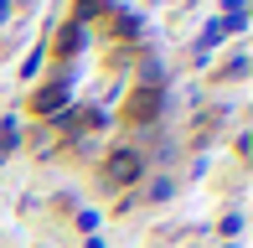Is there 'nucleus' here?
Segmentation results:
<instances>
[{"label":"nucleus","mask_w":253,"mask_h":248,"mask_svg":"<svg viewBox=\"0 0 253 248\" xmlns=\"http://www.w3.org/2000/svg\"><path fill=\"white\" fill-rule=\"evenodd\" d=\"M140 171H145V155L129 150V145H119V150L103 161V181H109V186H134V181H140Z\"/></svg>","instance_id":"1"},{"label":"nucleus","mask_w":253,"mask_h":248,"mask_svg":"<svg viewBox=\"0 0 253 248\" xmlns=\"http://www.w3.org/2000/svg\"><path fill=\"white\" fill-rule=\"evenodd\" d=\"M67 104H73V78H57V83L37 88V98H31V109H37L42 119H62Z\"/></svg>","instance_id":"2"},{"label":"nucleus","mask_w":253,"mask_h":248,"mask_svg":"<svg viewBox=\"0 0 253 248\" xmlns=\"http://www.w3.org/2000/svg\"><path fill=\"white\" fill-rule=\"evenodd\" d=\"M160 104H166V93L160 88H134L129 104H124V114H129V124H150L160 114Z\"/></svg>","instance_id":"3"},{"label":"nucleus","mask_w":253,"mask_h":248,"mask_svg":"<svg viewBox=\"0 0 253 248\" xmlns=\"http://www.w3.org/2000/svg\"><path fill=\"white\" fill-rule=\"evenodd\" d=\"M78 52H83V26H62V37H57V57H78Z\"/></svg>","instance_id":"4"},{"label":"nucleus","mask_w":253,"mask_h":248,"mask_svg":"<svg viewBox=\"0 0 253 248\" xmlns=\"http://www.w3.org/2000/svg\"><path fill=\"white\" fill-rule=\"evenodd\" d=\"M103 10H109V0H78V5H73V16H78V26H88V21L103 16Z\"/></svg>","instance_id":"5"},{"label":"nucleus","mask_w":253,"mask_h":248,"mask_svg":"<svg viewBox=\"0 0 253 248\" xmlns=\"http://www.w3.org/2000/svg\"><path fill=\"white\" fill-rule=\"evenodd\" d=\"M21 145V129H16V119H0V155H10Z\"/></svg>","instance_id":"6"},{"label":"nucleus","mask_w":253,"mask_h":248,"mask_svg":"<svg viewBox=\"0 0 253 248\" xmlns=\"http://www.w3.org/2000/svg\"><path fill=\"white\" fill-rule=\"evenodd\" d=\"M217 233H222V238H238V233H243V217H238V212H227V217H222V228H217Z\"/></svg>","instance_id":"7"},{"label":"nucleus","mask_w":253,"mask_h":248,"mask_svg":"<svg viewBox=\"0 0 253 248\" xmlns=\"http://www.w3.org/2000/svg\"><path fill=\"white\" fill-rule=\"evenodd\" d=\"M140 21H145L140 10H119V31H129V37H134V31H140Z\"/></svg>","instance_id":"8"},{"label":"nucleus","mask_w":253,"mask_h":248,"mask_svg":"<svg viewBox=\"0 0 253 248\" xmlns=\"http://www.w3.org/2000/svg\"><path fill=\"white\" fill-rule=\"evenodd\" d=\"M243 73H248V57H243V52H238V57L227 62V78H243Z\"/></svg>","instance_id":"9"},{"label":"nucleus","mask_w":253,"mask_h":248,"mask_svg":"<svg viewBox=\"0 0 253 248\" xmlns=\"http://www.w3.org/2000/svg\"><path fill=\"white\" fill-rule=\"evenodd\" d=\"M248 5V0H227V16H233V10H243Z\"/></svg>","instance_id":"10"}]
</instances>
